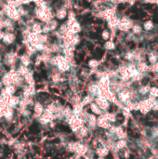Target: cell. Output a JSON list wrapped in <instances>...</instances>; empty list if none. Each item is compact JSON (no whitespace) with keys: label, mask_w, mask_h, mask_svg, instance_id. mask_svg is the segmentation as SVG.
<instances>
[{"label":"cell","mask_w":158,"mask_h":159,"mask_svg":"<svg viewBox=\"0 0 158 159\" xmlns=\"http://www.w3.org/2000/svg\"><path fill=\"white\" fill-rule=\"evenodd\" d=\"M72 107V113L74 115H80L82 113L84 112V110L86 109L85 107L81 104V102H75V103L71 105Z\"/></svg>","instance_id":"cell-6"},{"label":"cell","mask_w":158,"mask_h":159,"mask_svg":"<svg viewBox=\"0 0 158 159\" xmlns=\"http://www.w3.org/2000/svg\"><path fill=\"white\" fill-rule=\"evenodd\" d=\"M65 123L67 124L72 134H74V133L77 131L83 125H85V123H84L83 119L81 118V116L74 115V114L71 115L68 118L65 120Z\"/></svg>","instance_id":"cell-1"},{"label":"cell","mask_w":158,"mask_h":159,"mask_svg":"<svg viewBox=\"0 0 158 159\" xmlns=\"http://www.w3.org/2000/svg\"><path fill=\"white\" fill-rule=\"evenodd\" d=\"M86 109H88V111L89 112V113H91L92 115H96V116H100V115H101L103 114V112L100 110V107L97 105L96 103H95V101H93L91 103L86 107Z\"/></svg>","instance_id":"cell-5"},{"label":"cell","mask_w":158,"mask_h":159,"mask_svg":"<svg viewBox=\"0 0 158 159\" xmlns=\"http://www.w3.org/2000/svg\"><path fill=\"white\" fill-rule=\"evenodd\" d=\"M3 117H4V109L2 107H0V121L3 119Z\"/></svg>","instance_id":"cell-10"},{"label":"cell","mask_w":158,"mask_h":159,"mask_svg":"<svg viewBox=\"0 0 158 159\" xmlns=\"http://www.w3.org/2000/svg\"><path fill=\"white\" fill-rule=\"evenodd\" d=\"M44 111H45V104L34 98V102L32 107V119L37 121L39 118V116L44 113Z\"/></svg>","instance_id":"cell-2"},{"label":"cell","mask_w":158,"mask_h":159,"mask_svg":"<svg viewBox=\"0 0 158 159\" xmlns=\"http://www.w3.org/2000/svg\"><path fill=\"white\" fill-rule=\"evenodd\" d=\"M111 126H112V124L107 120V118L103 114L100 116H97V129L108 130L111 127Z\"/></svg>","instance_id":"cell-4"},{"label":"cell","mask_w":158,"mask_h":159,"mask_svg":"<svg viewBox=\"0 0 158 159\" xmlns=\"http://www.w3.org/2000/svg\"><path fill=\"white\" fill-rule=\"evenodd\" d=\"M88 65H89V67L91 68V69H95L97 66L99 65V63L97 61H95V60H91L90 61H89V63H88Z\"/></svg>","instance_id":"cell-9"},{"label":"cell","mask_w":158,"mask_h":159,"mask_svg":"<svg viewBox=\"0 0 158 159\" xmlns=\"http://www.w3.org/2000/svg\"><path fill=\"white\" fill-rule=\"evenodd\" d=\"M94 100L91 98L90 96H88V95H86V94H85L84 96H82V98H81V101H80V102H81V104H82L85 108H86L91 102H92Z\"/></svg>","instance_id":"cell-8"},{"label":"cell","mask_w":158,"mask_h":159,"mask_svg":"<svg viewBox=\"0 0 158 159\" xmlns=\"http://www.w3.org/2000/svg\"><path fill=\"white\" fill-rule=\"evenodd\" d=\"M96 159H105V157H97Z\"/></svg>","instance_id":"cell-12"},{"label":"cell","mask_w":158,"mask_h":159,"mask_svg":"<svg viewBox=\"0 0 158 159\" xmlns=\"http://www.w3.org/2000/svg\"><path fill=\"white\" fill-rule=\"evenodd\" d=\"M20 101H21V96L18 95V94L12 95L11 97V99H9L8 105L11 107H12V108H14V109H17L18 106H19V103H20Z\"/></svg>","instance_id":"cell-7"},{"label":"cell","mask_w":158,"mask_h":159,"mask_svg":"<svg viewBox=\"0 0 158 159\" xmlns=\"http://www.w3.org/2000/svg\"><path fill=\"white\" fill-rule=\"evenodd\" d=\"M152 95H154V96H158V89H152Z\"/></svg>","instance_id":"cell-11"},{"label":"cell","mask_w":158,"mask_h":159,"mask_svg":"<svg viewBox=\"0 0 158 159\" xmlns=\"http://www.w3.org/2000/svg\"><path fill=\"white\" fill-rule=\"evenodd\" d=\"M94 101L103 113L108 112V110L110 108V105H111V102L107 99H105L104 97H101V96L96 97V98L94 99Z\"/></svg>","instance_id":"cell-3"}]
</instances>
